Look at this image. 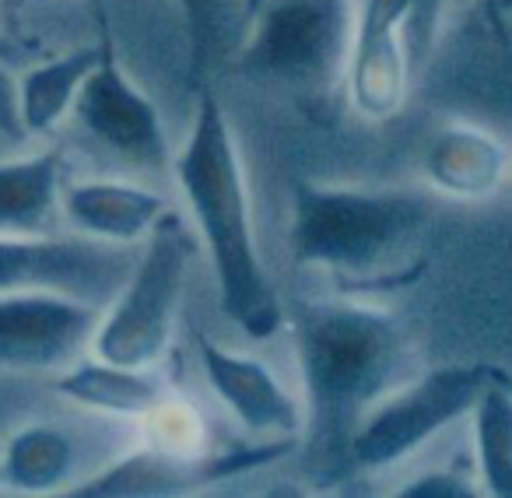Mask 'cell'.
<instances>
[{
	"mask_svg": "<svg viewBox=\"0 0 512 498\" xmlns=\"http://www.w3.org/2000/svg\"><path fill=\"white\" fill-rule=\"evenodd\" d=\"M179 11L186 18V36H190V64L197 74H204L211 46L221 32V18H225L228 0H176Z\"/></svg>",
	"mask_w": 512,
	"mask_h": 498,
	"instance_id": "44dd1931",
	"label": "cell"
},
{
	"mask_svg": "<svg viewBox=\"0 0 512 498\" xmlns=\"http://www.w3.org/2000/svg\"><path fill=\"white\" fill-rule=\"evenodd\" d=\"M355 15V0H267L239 53V71L285 85H327L348 67Z\"/></svg>",
	"mask_w": 512,
	"mask_h": 498,
	"instance_id": "5b68a950",
	"label": "cell"
},
{
	"mask_svg": "<svg viewBox=\"0 0 512 498\" xmlns=\"http://www.w3.org/2000/svg\"><path fill=\"white\" fill-rule=\"evenodd\" d=\"M411 53H407L404 32H383V36H355L351 39L344 85L355 113L369 123H386L404 109L407 88H411Z\"/></svg>",
	"mask_w": 512,
	"mask_h": 498,
	"instance_id": "4fadbf2b",
	"label": "cell"
},
{
	"mask_svg": "<svg viewBox=\"0 0 512 498\" xmlns=\"http://www.w3.org/2000/svg\"><path fill=\"white\" fill-rule=\"evenodd\" d=\"M95 64H99V43L81 46L67 57L25 71L18 78L25 134H50L67 113H74V99H78L81 85H85Z\"/></svg>",
	"mask_w": 512,
	"mask_h": 498,
	"instance_id": "d6986e66",
	"label": "cell"
},
{
	"mask_svg": "<svg viewBox=\"0 0 512 498\" xmlns=\"http://www.w3.org/2000/svg\"><path fill=\"white\" fill-rule=\"evenodd\" d=\"M193 257H197V239L183 225V218L169 211L148 232L134 271L95 327V358L130 369H151L169 351Z\"/></svg>",
	"mask_w": 512,
	"mask_h": 498,
	"instance_id": "277c9868",
	"label": "cell"
},
{
	"mask_svg": "<svg viewBox=\"0 0 512 498\" xmlns=\"http://www.w3.org/2000/svg\"><path fill=\"white\" fill-rule=\"evenodd\" d=\"M60 204L71 228L116 246H134L148 239L151 228L169 214V204L158 193L134 183H113V179L64 186Z\"/></svg>",
	"mask_w": 512,
	"mask_h": 498,
	"instance_id": "7c38bea8",
	"label": "cell"
},
{
	"mask_svg": "<svg viewBox=\"0 0 512 498\" xmlns=\"http://www.w3.org/2000/svg\"><path fill=\"white\" fill-rule=\"evenodd\" d=\"M130 271L134 260L116 242L0 232V295L60 292L99 306L120 295Z\"/></svg>",
	"mask_w": 512,
	"mask_h": 498,
	"instance_id": "52a82bcc",
	"label": "cell"
},
{
	"mask_svg": "<svg viewBox=\"0 0 512 498\" xmlns=\"http://www.w3.org/2000/svg\"><path fill=\"white\" fill-rule=\"evenodd\" d=\"M197 351L214 397L228 407V414L239 421L242 432L253 435L256 442L299 439L306 414L260 358L228 351L204 334H197Z\"/></svg>",
	"mask_w": 512,
	"mask_h": 498,
	"instance_id": "30bf717a",
	"label": "cell"
},
{
	"mask_svg": "<svg viewBox=\"0 0 512 498\" xmlns=\"http://www.w3.org/2000/svg\"><path fill=\"white\" fill-rule=\"evenodd\" d=\"M428 186L453 200H491L512 183V148L491 127L449 120L421 151Z\"/></svg>",
	"mask_w": 512,
	"mask_h": 498,
	"instance_id": "8fae6325",
	"label": "cell"
},
{
	"mask_svg": "<svg viewBox=\"0 0 512 498\" xmlns=\"http://www.w3.org/2000/svg\"><path fill=\"white\" fill-rule=\"evenodd\" d=\"M432 225V200L414 190L295 186L292 249L344 285H379L404 271Z\"/></svg>",
	"mask_w": 512,
	"mask_h": 498,
	"instance_id": "3957f363",
	"label": "cell"
},
{
	"mask_svg": "<svg viewBox=\"0 0 512 498\" xmlns=\"http://www.w3.org/2000/svg\"><path fill=\"white\" fill-rule=\"evenodd\" d=\"M74 120L123 162L148 172L169 169V137L162 127V113L120 67L106 22L99 39V64L92 67L74 99Z\"/></svg>",
	"mask_w": 512,
	"mask_h": 498,
	"instance_id": "ba28073f",
	"label": "cell"
},
{
	"mask_svg": "<svg viewBox=\"0 0 512 498\" xmlns=\"http://www.w3.org/2000/svg\"><path fill=\"white\" fill-rule=\"evenodd\" d=\"M204 463V460H200ZM200 463H186L162 449L148 446L130 449L120 460L85 477L78 488H67L71 498H176L204 481Z\"/></svg>",
	"mask_w": 512,
	"mask_h": 498,
	"instance_id": "2e32d148",
	"label": "cell"
},
{
	"mask_svg": "<svg viewBox=\"0 0 512 498\" xmlns=\"http://www.w3.org/2000/svg\"><path fill=\"white\" fill-rule=\"evenodd\" d=\"M470 446L484 495L512 498V383L498 369L470 411Z\"/></svg>",
	"mask_w": 512,
	"mask_h": 498,
	"instance_id": "ac0fdd59",
	"label": "cell"
},
{
	"mask_svg": "<svg viewBox=\"0 0 512 498\" xmlns=\"http://www.w3.org/2000/svg\"><path fill=\"white\" fill-rule=\"evenodd\" d=\"M484 4H488V15H491V18L512 15V0H484Z\"/></svg>",
	"mask_w": 512,
	"mask_h": 498,
	"instance_id": "d4e9b609",
	"label": "cell"
},
{
	"mask_svg": "<svg viewBox=\"0 0 512 498\" xmlns=\"http://www.w3.org/2000/svg\"><path fill=\"white\" fill-rule=\"evenodd\" d=\"M99 320V306L60 292L0 295V372L67 369Z\"/></svg>",
	"mask_w": 512,
	"mask_h": 498,
	"instance_id": "9c48e42d",
	"label": "cell"
},
{
	"mask_svg": "<svg viewBox=\"0 0 512 498\" xmlns=\"http://www.w3.org/2000/svg\"><path fill=\"white\" fill-rule=\"evenodd\" d=\"M491 372L488 365H442L400 383L362 418L351 439V467L386 470L460 425L470 418Z\"/></svg>",
	"mask_w": 512,
	"mask_h": 498,
	"instance_id": "8992f818",
	"label": "cell"
},
{
	"mask_svg": "<svg viewBox=\"0 0 512 498\" xmlns=\"http://www.w3.org/2000/svg\"><path fill=\"white\" fill-rule=\"evenodd\" d=\"M316 463L330 477L351 467L362 418L397 390L407 337L390 313L358 302H309L295 313Z\"/></svg>",
	"mask_w": 512,
	"mask_h": 498,
	"instance_id": "7a4b0ae2",
	"label": "cell"
},
{
	"mask_svg": "<svg viewBox=\"0 0 512 498\" xmlns=\"http://www.w3.org/2000/svg\"><path fill=\"white\" fill-rule=\"evenodd\" d=\"M144 425H148V446L162 449V453L176 456V460L200 463V456H204V421L186 400L169 393L144 418Z\"/></svg>",
	"mask_w": 512,
	"mask_h": 498,
	"instance_id": "ffe728a7",
	"label": "cell"
},
{
	"mask_svg": "<svg viewBox=\"0 0 512 498\" xmlns=\"http://www.w3.org/2000/svg\"><path fill=\"white\" fill-rule=\"evenodd\" d=\"M481 491L477 477H467L460 470H425V474L411 477L397 488L400 498H467Z\"/></svg>",
	"mask_w": 512,
	"mask_h": 498,
	"instance_id": "7402d4cb",
	"label": "cell"
},
{
	"mask_svg": "<svg viewBox=\"0 0 512 498\" xmlns=\"http://www.w3.org/2000/svg\"><path fill=\"white\" fill-rule=\"evenodd\" d=\"M64 151L0 162V232L50 235L64 218Z\"/></svg>",
	"mask_w": 512,
	"mask_h": 498,
	"instance_id": "5bb4252c",
	"label": "cell"
},
{
	"mask_svg": "<svg viewBox=\"0 0 512 498\" xmlns=\"http://www.w3.org/2000/svg\"><path fill=\"white\" fill-rule=\"evenodd\" d=\"M0 130L8 137H25L22 123V92H18V78L0 64Z\"/></svg>",
	"mask_w": 512,
	"mask_h": 498,
	"instance_id": "cb8c5ba5",
	"label": "cell"
},
{
	"mask_svg": "<svg viewBox=\"0 0 512 498\" xmlns=\"http://www.w3.org/2000/svg\"><path fill=\"white\" fill-rule=\"evenodd\" d=\"M53 390L74 404L88 407V411L141 421L169 397V386L158 376H151V369H130V365L106 362V358L60 369V376L53 379Z\"/></svg>",
	"mask_w": 512,
	"mask_h": 498,
	"instance_id": "9a60e30c",
	"label": "cell"
},
{
	"mask_svg": "<svg viewBox=\"0 0 512 498\" xmlns=\"http://www.w3.org/2000/svg\"><path fill=\"white\" fill-rule=\"evenodd\" d=\"M264 4H267V0H242V15L253 22V18L260 15V8H264Z\"/></svg>",
	"mask_w": 512,
	"mask_h": 498,
	"instance_id": "484cf974",
	"label": "cell"
},
{
	"mask_svg": "<svg viewBox=\"0 0 512 498\" xmlns=\"http://www.w3.org/2000/svg\"><path fill=\"white\" fill-rule=\"evenodd\" d=\"M78 467V446L71 432L57 425H25L4 442L0 484L18 495H46L67 488Z\"/></svg>",
	"mask_w": 512,
	"mask_h": 498,
	"instance_id": "e0dca14e",
	"label": "cell"
},
{
	"mask_svg": "<svg viewBox=\"0 0 512 498\" xmlns=\"http://www.w3.org/2000/svg\"><path fill=\"white\" fill-rule=\"evenodd\" d=\"M197 95L193 130L172 169L211 257L221 313L246 337L267 341L278 334L285 316H281L278 288L256 249L239 144L214 88L200 85Z\"/></svg>",
	"mask_w": 512,
	"mask_h": 498,
	"instance_id": "6da1fadb",
	"label": "cell"
},
{
	"mask_svg": "<svg viewBox=\"0 0 512 498\" xmlns=\"http://www.w3.org/2000/svg\"><path fill=\"white\" fill-rule=\"evenodd\" d=\"M442 11H446V0H414L411 18L404 25V43L414 67L425 64L428 53H432L435 36H439V25H442Z\"/></svg>",
	"mask_w": 512,
	"mask_h": 498,
	"instance_id": "603a6c76",
	"label": "cell"
}]
</instances>
